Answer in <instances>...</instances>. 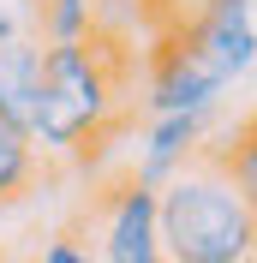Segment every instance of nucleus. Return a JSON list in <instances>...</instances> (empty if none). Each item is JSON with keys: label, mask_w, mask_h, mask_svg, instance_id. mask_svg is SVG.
<instances>
[{"label": "nucleus", "mask_w": 257, "mask_h": 263, "mask_svg": "<svg viewBox=\"0 0 257 263\" xmlns=\"http://www.w3.org/2000/svg\"><path fill=\"white\" fill-rule=\"evenodd\" d=\"M120 96H126V48L114 36L42 48V90H36V114L24 138L42 162H54V156L84 162L90 144L114 126Z\"/></svg>", "instance_id": "obj_1"}, {"label": "nucleus", "mask_w": 257, "mask_h": 263, "mask_svg": "<svg viewBox=\"0 0 257 263\" xmlns=\"http://www.w3.org/2000/svg\"><path fill=\"white\" fill-rule=\"evenodd\" d=\"M161 263H245L257 257V203L215 156H197L156 192Z\"/></svg>", "instance_id": "obj_2"}, {"label": "nucleus", "mask_w": 257, "mask_h": 263, "mask_svg": "<svg viewBox=\"0 0 257 263\" xmlns=\"http://www.w3.org/2000/svg\"><path fill=\"white\" fill-rule=\"evenodd\" d=\"M96 263H161L156 239V192H144L138 180H120L102 192L96 210Z\"/></svg>", "instance_id": "obj_3"}, {"label": "nucleus", "mask_w": 257, "mask_h": 263, "mask_svg": "<svg viewBox=\"0 0 257 263\" xmlns=\"http://www.w3.org/2000/svg\"><path fill=\"white\" fill-rule=\"evenodd\" d=\"M186 48L215 72L222 84H240L257 60V18H251V0H204L197 18L186 24Z\"/></svg>", "instance_id": "obj_4"}, {"label": "nucleus", "mask_w": 257, "mask_h": 263, "mask_svg": "<svg viewBox=\"0 0 257 263\" xmlns=\"http://www.w3.org/2000/svg\"><path fill=\"white\" fill-rule=\"evenodd\" d=\"M227 84L186 48V36H168L156 54H150V78H144V102L150 114H209L222 108Z\"/></svg>", "instance_id": "obj_5"}, {"label": "nucleus", "mask_w": 257, "mask_h": 263, "mask_svg": "<svg viewBox=\"0 0 257 263\" xmlns=\"http://www.w3.org/2000/svg\"><path fill=\"white\" fill-rule=\"evenodd\" d=\"M204 138H209V114H150L144 138H138V167L126 180H138L144 192H161L179 167L204 156Z\"/></svg>", "instance_id": "obj_6"}, {"label": "nucleus", "mask_w": 257, "mask_h": 263, "mask_svg": "<svg viewBox=\"0 0 257 263\" xmlns=\"http://www.w3.org/2000/svg\"><path fill=\"white\" fill-rule=\"evenodd\" d=\"M36 90H42V42L36 36L0 42V126H12V132L30 126Z\"/></svg>", "instance_id": "obj_7"}, {"label": "nucleus", "mask_w": 257, "mask_h": 263, "mask_svg": "<svg viewBox=\"0 0 257 263\" xmlns=\"http://www.w3.org/2000/svg\"><path fill=\"white\" fill-rule=\"evenodd\" d=\"M30 36L42 48H66V42H90L96 36V0H24Z\"/></svg>", "instance_id": "obj_8"}, {"label": "nucleus", "mask_w": 257, "mask_h": 263, "mask_svg": "<svg viewBox=\"0 0 257 263\" xmlns=\"http://www.w3.org/2000/svg\"><path fill=\"white\" fill-rule=\"evenodd\" d=\"M42 156L30 149V138L12 126H0V203H18V197H30L42 185Z\"/></svg>", "instance_id": "obj_9"}, {"label": "nucleus", "mask_w": 257, "mask_h": 263, "mask_svg": "<svg viewBox=\"0 0 257 263\" xmlns=\"http://www.w3.org/2000/svg\"><path fill=\"white\" fill-rule=\"evenodd\" d=\"M36 263H96V251L84 246V239H72V233H60V239L42 246V257H36Z\"/></svg>", "instance_id": "obj_10"}, {"label": "nucleus", "mask_w": 257, "mask_h": 263, "mask_svg": "<svg viewBox=\"0 0 257 263\" xmlns=\"http://www.w3.org/2000/svg\"><path fill=\"white\" fill-rule=\"evenodd\" d=\"M245 263H257V257H245Z\"/></svg>", "instance_id": "obj_11"}]
</instances>
